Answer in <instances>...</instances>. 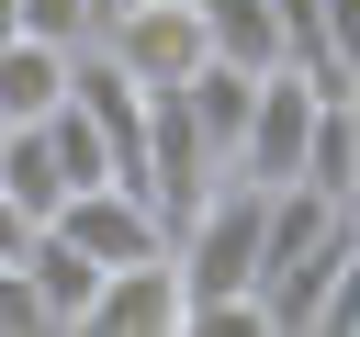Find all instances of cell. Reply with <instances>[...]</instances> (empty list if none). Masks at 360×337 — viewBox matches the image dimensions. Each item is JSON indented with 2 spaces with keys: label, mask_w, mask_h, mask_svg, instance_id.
Masks as SVG:
<instances>
[{
  "label": "cell",
  "mask_w": 360,
  "mask_h": 337,
  "mask_svg": "<svg viewBox=\"0 0 360 337\" xmlns=\"http://www.w3.org/2000/svg\"><path fill=\"white\" fill-rule=\"evenodd\" d=\"M338 90H315L304 67H259V101H248V135H236V180H259V191H281V180H304V146H315V112H326Z\"/></svg>",
  "instance_id": "obj_1"
},
{
  "label": "cell",
  "mask_w": 360,
  "mask_h": 337,
  "mask_svg": "<svg viewBox=\"0 0 360 337\" xmlns=\"http://www.w3.org/2000/svg\"><path fill=\"white\" fill-rule=\"evenodd\" d=\"M90 45H101V56H112V67L135 79V90H180V79H191V67L214 56V45H202V11H191V0H124V11H112V22L90 34Z\"/></svg>",
  "instance_id": "obj_2"
},
{
  "label": "cell",
  "mask_w": 360,
  "mask_h": 337,
  "mask_svg": "<svg viewBox=\"0 0 360 337\" xmlns=\"http://www.w3.org/2000/svg\"><path fill=\"white\" fill-rule=\"evenodd\" d=\"M79 326H90V337H180V270H169V247H158V258L101 270Z\"/></svg>",
  "instance_id": "obj_3"
},
{
  "label": "cell",
  "mask_w": 360,
  "mask_h": 337,
  "mask_svg": "<svg viewBox=\"0 0 360 337\" xmlns=\"http://www.w3.org/2000/svg\"><path fill=\"white\" fill-rule=\"evenodd\" d=\"M248 101H259V67H236V56H202V67L180 79V112H191V135L214 146V168L236 157V135H248Z\"/></svg>",
  "instance_id": "obj_4"
},
{
  "label": "cell",
  "mask_w": 360,
  "mask_h": 337,
  "mask_svg": "<svg viewBox=\"0 0 360 337\" xmlns=\"http://www.w3.org/2000/svg\"><path fill=\"white\" fill-rule=\"evenodd\" d=\"M68 56L79 45H45V34H0V124H45L68 101Z\"/></svg>",
  "instance_id": "obj_5"
},
{
  "label": "cell",
  "mask_w": 360,
  "mask_h": 337,
  "mask_svg": "<svg viewBox=\"0 0 360 337\" xmlns=\"http://www.w3.org/2000/svg\"><path fill=\"white\" fill-rule=\"evenodd\" d=\"M22 281H34V315H45V326H79L101 270H90V258H79L56 225H34V236H22Z\"/></svg>",
  "instance_id": "obj_6"
},
{
  "label": "cell",
  "mask_w": 360,
  "mask_h": 337,
  "mask_svg": "<svg viewBox=\"0 0 360 337\" xmlns=\"http://www.w3.org/2000/svg\"><path fill=\"white\" fill-rule=\"evenodd\" d=\"M0 202H11V213H34V225L68 202V168H56L45 124H0Z\"/></svg>",
  "instance_id": "obj_7"
},
{
  "label": "cell",
  "mask_w": 360,
  "mask_h": 337,
  "mask_svg": "<svg viewBox=\"0 0 360 337\" xmlns=\"http://www.w3.org/2000/svg\"><path fill=\"white\" fill-rule=\"evenodd\" d=\"M202 11V45L214 56H236V67H281V22H270V0H191Z\"/></svg>",
  "instance_id": "obj_8"
},
{
  "label": "cell",
  "mask_w": 360,
  "mask_h": 337,
  "mask_svg": "<svg viewBox=\"0 0 360 337\" xmlns=\"http://www.w3.org/2000/svg\"><path fill=\"white\" fill-rule=\"evenodd\" d=\"M315 337H360V213H349V247L326 270V303H315Z\"/></svg>",
  "instance_id": "obj_9"
},
{
  "label": "cell",
  "mask_w": 360,
  "mask_h": 337,
  "mask_svg": "<svg viewBox=\"0 0 360 337\" xmlns=\"http://www.w3.org/2000/svg\"><path fill=\"white\" fill-rule=\"evenodd\" d=\"M11 34H45V45H90V0H11Z\"/></svg>",
  "instance_id": "obj_10"
},
{
  "label": "cell",
  "mask_w": 360,
  "mask_h": 337,
  "mask_svg": "<svg viewBox=\"0 0 360 337\" xmlns=\"http://www.w3.org/2000/svg\"><path fill=\"white\" fill-rule=\"evenodd\" d=\"M315 34H326V67L360 90V0H315Z\"/></svg>",
  "instance_id": "obj_11"
},
{
  "label": "cell",
  "mask_w": 360,
  "mask_h": 337,
  "mask_svg": "<svg viewBox=\"0 0 360 337\" xmlns=\"http://www.w3.org/2000/svg\"><path fill=\"white\" fill-rule=\"evenodd\" d=\"M22 236H34V213H11V202H0V258H22Z\"/></svg>",
  "instance_id": "obj_12"
},
{
  "label": "cell",
  "mask_w": 360,
  "mask_h": 337,
  "mask_svg": "<svg viewBox=\"0 0 360 337\" xmlns=\"http://www.w3.org/2000/svg\"><path fill=\"white\" fill-rule=\"evenodd\" d=\"M349 213H360V90H349Z\"/></svg>",
  "instance_id": "obj_13"
},
{
  "label": "cell",
  "mask_w": 360,
  "mask_h": 337,
  "mask_svg": "<svg viewBox=\"0 0 360 337\" xmlns=\"http://www.w3.org/2000/svg\"><path fill=\"white\" fill-rule=\"evenodd\" d=\"M0 34H11V0H0Z\"/></svg>",
  "instance_id": "obj_14"
}]
</instances>
